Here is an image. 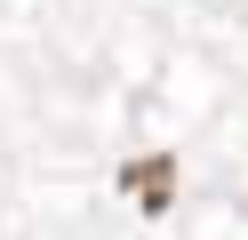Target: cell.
Masks as SVG:
<instances>
[{
  "label": "cell",
  "instance_id": "1",
  "mask_svg": "<svg viewBox=\"0 0 248 240\" xmlns=\"http://www.w3.org/2000/svg\"><path fill=\"white\" fill-rule=\"evenodd\" d=\"M120 184H128V200L144 208V216H160V208L176 200V160H168V152H152V160H128V168H120Z\"/></svg>",
  "mask_w": 248,
  "mask_h": 240
}]
</instances>
